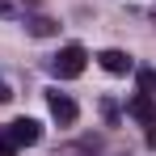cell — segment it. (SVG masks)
I'll list each match as a JSON object with an SVG mask.
<instances>
[{
  "instance_id": "cell-9",
  "label": "cell",
  "mask_w": 156,
  "mask_h": 156,
  "mask_svg": "<svg viewBox=\"0 0 156 156\" xmlns=\"http://www.w3.org/2000/svg\"><path fill=\"white\" fill-rule=\"evenodd\" d=\"M13 152H17V148H13V144H9V139L0 135V156H13Z\"/></svg>"
},
{
  "instance_id": "cell-6",
  "label": "cell",
  "mask_w": 156,
  "mask_h": 156,
  "mask_svg": "<svg viewBox=\"0 0 156 156\" xmlns=\"http://www.w3.org/2000/svg\"><path fill=\"white\" fill-rule=\"evenodd\" d=\"M55 30L59 26H55L51 17H26V34H34V38H51Z\"/></svg>"
},
{
  "instance_id": "cell-4",
  "label": "cell",
  "mask_w": 156,
  "mask_h": 156,
  "mask_svg": "<svg viewBox=\"0 0 156 156\" xmlns=\"http://www.w3.org/2000/svg\"><path fill=\"white\" fill-rule=\"evenodd\" d=\"M47 105H51V118H55V122H63V127H68V122H76V101H72L68 93H51Z\"/></svg>"
},
{
  "instance_id": "cell-10",
  "label": "cell",
  "mask_w": 156,
  "mask_h": 156,
  "mask_svg": "<svg viewBox=\"0 0 156 156\" xmlns=\"http://www.w3.org/2000/svg\"><path fill=\"white\" fill-rule=\"evenodd\" d=\"M9 97H13V93H9V84L0 80V101H9Z\"/></svg>"
},
{
  "instance_id": "cell-1",
  "label": "cell",
  "mask_w": 156,
  "mask_h": 156,
  "mask_svg": "<svg viewBox=\"0 0 156 156\" xmlns=\"http://www.w3.org/2000/svg\"><path fill=\"white\" fill-rule=\"evenodd\" d=\"M84 59H89V51H84L80 42H68V47L51 59V72H55L59 80H72V76H80V72H84Z\"/></svg>"
},
{
  "instance_id": "cell-7",
  "label": "cell",
  "mask_w": 156,
  "mask_h": 156,
  "mask_svg": "<svg viewBox=\"0 0 156 156\" xmlns=\"http://www.w3.org/2000/svg\"><path fill=\"white\" fill-rule=\"evenodd\" d=\"M55 156H97V152H93L89 144H63V148H59Z\"/></svg>"
},
{
  "instance_id": "cell-3",
  "label": "cell",
  "mask_w": 156,
  "mask_h": 156,
  "mask_svg": "<svg viewBox=\"0 0 156 156\" xmlns=\"http://www.w3.org/2000/svg\"><path fill=\"white\" fill-rule=\"evenodd\" d=\"M97 63H101L105 72H110V76H127L131 68H135V59H131L127 51H114V47H110V51H101L97 55Z\"/></svg>"
},
{
  "instance_id": "cell-8",
  "label": "cell",
  "mask_w": 156,
  "mask_h": 156,
  "mask_svg": "<svg viewBox=\"0 0 156 156\" xmlns=\"http://www.w3.org/2000/svg\"><path fill=\"white\" fill-rule=\"evenodd\" d=\"M139 89H144L148 97H156V72H152V68H144V72H139Z\"/></svg>"
},
{
  "instance_id": "cell-2",
  "label": "cell",
  "mask_w": 156,
  "mask_h": 156,
  "mask_svg": "<svg viewBox=\"0 0 156 156\" xmlns=\"http://www.w3.org/2000/svg\"><path fill=\"white\" fill-rule=\"evenodd\" d=\"M4 139H9L13 148H34V144L42 139V127H38L34 118H13V122L4 127Z\"/></svg>"
},
{
  "instance_id": "cell-5",
  "label": "cell",
  "mask_w": 156,
  "mask_h": 156,
  "mask_svg": "<svg viewBox=\"0 0 156 156\" xmlns=\"http://www.w3.org/2000/svg\"><path fill=\"white\" fill-rule=\"evenodd\" d=\"M127 114H131V118H139V122H156V105H152L148 93L131 97V101H127Z\"/></svg>"
}]
</instances>
